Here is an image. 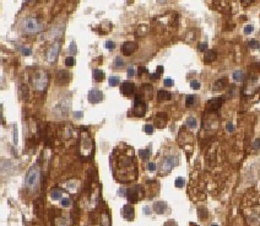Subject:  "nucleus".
<instances>
[{
  "instance_id": "obj_1",
  "label": "nucleus",
  "mask_w": 260,
  "mask_h": 226,
  "mask_svg": "<svg viewBox=\"0 0 260 226\" xmlns=\"http://www.w3.org/2000/svg\"><path fill=\"white\" fill-rule=\"evenodd\" d=\"M112 165L113 175L120 182H130L138 176L134 149L127 144H120L113 150Z\"/></svg>"
},
{
  "instance_id": "obj_2",
  "label": "nucleus",
  "mask_w": 260,
  "mask_h": 226,
  "mask_svg": "<svg viewBox=\"0 0 260 226\" xmlns=\"http://www.w3.org/2000/svg\"><path fill=\"white\" fill-rule=\"evenodd\" d=\"M79 154L84 160H90L93 155V143L87 128H80V137H79Z\"/></svg>"
},
{
  "instance_id": "obj_3",
  "label": "nucleus",
  "mask_w": 260,
  "mask_h": 226,
  "mask_svg": "<svg viewBox=\"0 0 260 226\" xmlns=\"http://www.w3.org/2000/svg\"><path fill=\"white\" fill-rule=\"evenodd\" d=\"M39 176H41L39 167L38 166H32L25 176V187L29 188V189L36 188V186L38 184V181H39Z\"/></svg>"
},
{
  "instance_id": "obj_4",
  "label": "nucleus",
  "mask_w": 260,
  "mask_h": 226,
  "mask_svg": "<svg viewBox=\"0 0 260 226\" xmlns=\"http://www.w3.org/2000/svg\"><path fill=\"white\" fill-rule=\"evenodd\" d=\"M21 27H22V31L26 33H36L41 31L42 26H41V22L36 17H26L22 21Z\"/></svg>"
},
{
  "instance_id": "obj_5",
  "label": "nucleus",
  "mask_w": 260,
  "mask_h": 226,
  "mask_svg": "<svg viewBox=\"0 0 260 226\" xmlns=\"http://www.w3.org/2000/svg\"><path fill=\"white\" fill-rule=\"evenodd\" d=\"M178 164V159L177 156H166L159 165V175H167L171 170L173 169V166H175Z\"/></svg>"
},
{
  "instance_id": "obj_6",
  "label": "nucleus",
  "mask_w": 260,
  "mask_h": 226,
  "mask_svg": "<svg viewBox=\"0 0 260 226\" xmlns=\"http://www.w3.org/2000/svg\"><path fill=\"white\" fill-rule=\"evenodd\" d=\"M33 85L36 87V90L38 91H43L48 85V74L45 71H37L33 76Z\"/></svg>"
},
{
  "instance_id": "obj_7",
  "label": "nucleus",
  "mask_w": 260,
  "mask_h": 226,
  "mask_svg": "<svg viewBox=\"0 0 260 226\" xmlns=\"http://www.w3.org/2000/svg\"><path fill=\"white\" fill-rule=\"evenodd\" d=\"M127 198L130 203H138L140 199L144 198V189L141 186H134L131 188H128L127 191Z\"/></svg>"
},
{
  "instance_id": "obj_8",
  "label": "nucleus",
  "mask_w": 260,
  "mask_h": 226,
  "mask_svg": "<svg viewBox=\"0 0 260 226\" xmlns=\"http://www.w3.org/2000/svg\"><path fill=\"white\" fill-rule=\"evenodd\" d=\"M146 112V103L144 99L141 97V95H136L135 101H134V106H133V114L136 117H143Z\"/></svg>"
},
{
  "instance_id": "obj_9",
  "label": "nucleus",
  "mask_w": 260,
  "mask_h": 226,
  "mask_svg": "<svg viewBox=\"0 0 260 226\" xmlns=\"http://www.w3.org/2000/svg\"><path fill=\"white\" fill-rule=\"evenodd\" d=\"M88 101L91 102V103H100V102H102V100L104 99V95H103V92H102L101 90H98V89H92L90 92H88Z\"/></svg>"
},
{
  "instance_id": "obj_10",
  "label": "nucleus",
  "mask_w": 260,
  "mask_h": 226,
  "mask_svg": "<svg viewBox=\"0 0 260 226\" xmlns=\"http://www.w3.org/2000/svg\"><path fill=\"white\" fill-rule=\"evenodd\" d=\"M225 102V99L223 97H214V99H210L206 103V110L209 111H217L222 103Z\"/></svg>"
},
{
  "instance_id": "obj_11",
  "label": "nucleus",
  "mask_w": 260,
  "mask_h": 226,
  "mask_svg": "<svg viewBox=\"0 0 260 226\" xmlns=\"http://www.w3.org/2000/svg\"><path fill=\"white\" fill-rule=\"evenodd\" d=\"M59 49H60V43L59 42L54 43V44L48 49V52H47V59H48V62L53 63V62L58 58Z\"/></svg>"
},
{
  "instance_id": "obj_12",
  "label": "nucleus",
  "mask_w": 260,
  "mask_h": 226,
  "mask_svg": "<svg viewBox=\"0 0 260 226\" xmlns=\"http://www.w3.org/2000/svg\"><path fill=\"white\" fill-rule=\"evenodd\" d=\"M136 48H138V43L136 42H124L122 44V52H123L124 56L133 54Z\"/></svg>"
},
{
  "instance_id": "obj_13",
  "label": "nucleus",
  "mask_w": 260,
  "mask_h": 226,
  "mask_svg": "<svg viewBox=\"0 0 260 226\" xmlns=\"http://www.w3.org/2000/svg\"><path fill=\"white\" fill-rule=\"evenodd\" d=\"M122 214H123V216H124L127 220H129V221L134 220V218H135L134 208H133L130 204H125V205L123 207V209H122Z\"/></svg>"
},
{
  "instance_id": "obj_14",
  "label": "nucleus",
  "mask_w": 260,
  "mask_h": 226,
  "mask_svg": "<svg viewBox=\"0 0 260 226\" xmlns=\"http://www.w3.org/2000/svg\"><path fill=\"white\" fill-rule=\"evenodd\" d=\"M70 79H71V75L65 70H59L58 74H57V80H58L59 85L68 84Z\"/></svg>"
},
{
  "instance_id": "obj_15",
  "label": "nucleus",
  "mask_w": 260,
  "mask_h": 226,
  "mask_svg": "<svg viewBox=\"0 0 260 226\" xmlns=\"http://www.w3.org/2000/svg\"><path fill=\"white\" fill-rule=\"evenodd\" d=\"M120 91L124 96H130L135 92V85L133 83H124L120 86Z\"/></svg>"
},
{
  "instance_id": "obj_16",
  "label": "nucleus",
  "mask_w": 260,
  "mask_h": 226,
  "mask_svg": "<svg viewBox=\"0 0 260 226\" xmlns=\"http://www.w3.org/2000/svg\"><path fill=\"white\" fill-rule=\"evenodd\" d=\"M153 212L157 213V214H163L167 210V204L164 202H155L153 203Z\"/></svg>"
},
{
  "instance_id": "obj_17",
  "label": "nucleus",
  "mask_w": 260,
  "mask_h": 226,
  "mask_svg": "<svg viewBox=\"0 0 260 226\" xmlns=\"http://www.w3.org/2000/svg\"><path fill=\"white\" fill-rule=\"evenodd\" d=\"M157 99H159V101H168V100L172 99V94L166 90H159Z\"/></svg>"
},
{
  "instance_id": "obj_18",
  "label": "nucleus",
  "mask_w": 260,
  "mask_h": 226,
  "mask_svg": "<svg viewBox=\"0 0 260 226\" xmlns=\"http://www.w3.org/2000/svg\"><path fill=\"white\" fill-rule=\"evenodd\" d=\"M216 52L215 51H210V49H207L206 52H205V56H204V59H205V62L206 63H210V62H214L215 59H216Z\"/></svg>"
},
{
  "instance_id": "obj_19",
  "label": "nucleus",
  "mask_w": 260,
  "mask_h": 226,
  "mask_svg": "<svg viewBox=\"0 0 260 226\" xmlns=\"http://www.w3.org/2000/svg\"><path fill=\"white\" fill-rule=\"evenodd\" d=\"M92 76H93L95 81L101 83L102 80L104 79V73L102 70H100V69H93V71H92Z\"/></svg>"
},
{
  "instance_id": "obj_20",
  "label": "nucleus",
  "mask_w": 260,
  "mask_h": 226,
  "mask_svg": "<svg viewBox=\"0 0 260 226\" xmlns=\"http://www.w3.org/2000/svg\"><path fill=\"white\" fill-rule=\"evenodd\" d=\"M226 85H227V79H226V78L218 79L216 83H215V85H214V89H215V90H221V89L225 87Z\"/></svg>"
},
{
  "instance_id": "obj_21",
  "label": "nucleus",
  "mask_w": 260,
  "mask_h": 226,
  "mask_svg": "<svg viewBox=\"0 0 260 226\" xmlns=\"http://www.w3.org/2000/svg\"><path fill=\"white\" fill-rule=\"evenodd\" d=\"M150 154H151V151H150L148 149H141V150H139V155H140V157H141L143 160L150 159Z\"/></svg>"
},
{
  "instance_id": "obj_22",
  "label": "nucleus",
  "mask_w": 260,
  "mask_h": 226,
  "mask_svg": "<svg viewBox=\"0 0 260 226\" xmlns=\"http://www.w3.org/2000/svg\"><path fill=\"white\" fill-rule=\"evenodd\" d=\"M50 197L53 199H61L63 198V192L60 189H53L50 192Z\"/></svg>"
},
{
  "instance_id": "obj_23",
  "label": "nucleus",
  "mask_w": 260,
  "mask_h": 226,
  "mask_svg": "<svg viewBox=\"0 0 260 226\" xmlns=\"http://www.w3.org/2000/svg\"><path fill=\"white\" fill-rule=\"evenodd\" d=\"M232 78L234 81H242V78H243V73L242 70H236L232 74Z\"/></svg>"
},
{
  "instance_id": "obj_24",
  "label": "nucleus",
  "mask_w": 260,
  "mask_h": 226,
  "mask_svg": "<svg viewBox=\"0 0 260 226\" xmlns=\"http://www.w3.org/2000/svg\"><path fill=\"white\" fill-rule=\"evenodd\" d=\"M102 226H111V220H109V216L107 213H104L102 215Z\"/></svg>"
},
{
  "instance_id": "obj_25",
  "label": "nucleus",
  "mask_w": 260,
  "mask_h": 226,
  "mask_svg": "<svg viewBox=\"0 0 260 226\" xmlns=\"http://www.w3.org/2000/svg\"><path fill=\"white\" fill-rule=\"evenodd\" d=\"M187 126L189 128H195L198 126V122H196V119L194 117H189L188 119H187Z\"/></svg>"
},
{
  "instance_id": "obj_26",
  "label": "nucleus",
  "mask_w": 260,
  "mask_h": 226,
  "mask_svg": "<svg viewBox=\"0 0 260 226\" xmlns=\"http://www.w3.org/2000/svg\"><path fill=\"white\" fill-rule=\"evenodd\" d=\"M184 184H185V180H184L183 177H178V178L174 181V186H175L177 188H183Z\"/></svg>"
},
{
  "instance_id": "obj_27",
  "label": "nucleus",
  "mask_w": 260,
  "mask_h": 226,
  "mask_svg": "<svg viewBox=\"0 0 260 226\" xmlns=\"http://www.w3.org/2000/svg\"><path fill=\"white\" fill-rule=\"evenodd\" d=\"M64 63H65L66 67H74L75 65V58L74 56H66Z\"/></svg>"
},
{
  "instance_id": "obj_28",
  "label": "nucleus",
  "mask_w": 260,
  "mask_h": 226,
  "mask_svg": "<svg viewBox=\"0 0 260 226\" xmlns=\"http://www.w3.org/2000/svg\"><path fill=\"white\" fill-rule=\"evenodd\" d=\"M108 84L111 85V86H117V85L119 84V78L118 76H111L108 79Z\"/></svg>"
},
{
  "instance_id": "obj_29",
  "label": "nucleus",
  "mask_w": 260,
  "mask_h": 226,
  "mask_svg": "<svg viewBox=\"0 0 260 226\" xmlns=\"http://www.w3.org/2000/svg\"><path fill=\"white\" fill-rule=\"evenodd\" d=\"M194 103H195V96L189 95L188 97H187V101H185V106H187V107H190V106H193Z\"/></svg>"
},
{
  "instance_id": "obj_30",
  "label": "nucleus",
  "mask_w": 260,
  "mask_h": 226,
  "mask_svg": "<svg viewBox=\"0 0 260 226\" xmlns=\"http://www.w3.org/2000/svg\"><path fill=\"white\" fill-rule=\"evenodd\" d=\"M114 67L116 68H122V67H124V60L120 58V56H117L116 60H114Z\"/></svg>"
},
{
  "instance_id": "obj_31",
  "label": "nucleus",
  "mask_w": 260,
  "mask_h": 226,
  "mask_svg": "<svg viewBox=\"0 0 260 226\" xmlns=\"http://www.w3.org/2000/svg\"><path fill=\"white\" fill-rule=\"evenodd\" d=\"M144 130H145V133H146V134H152L155 129H153V126H151V124H146V126L144 127Z\"/></svg>"
},
{
  "instance_id": "obj_32",
  "label": "nucleus",
  "mask_w": 260,
  "mask_h": 226,
  "mask_svg": "<svg viewBox=\"0 0 260 226\" xmlns=\"http://www.w3.org/2000/svg\"><path fill=\"white\" fill-rule=\"evenodd\" d=\"M249 47H250V48H253V49H257V48H259L258 41H257V40H250V41H249Z\"/></svg>"
},
{
  "instance_id": "obj_33",
  "label": "nucleus",
  "mask_w": 260,
  "mask_h": 226,
  "mask_svg": "<svg viewBox=\"0 0 260 226\" xmlns=\"http://www.w3.org/2000/svg\"><path fill=\"white\" fill-rule=\"evenodd\" d=\"M60 204H61V207H69L70 205V199L69 198H61Z\"/></svg>"
},
{
  "instance_id": "obj_34",
  "label": "nucleus",
  "mask_w": 260,
  "mask_h": 226,
  "mask_svg": "<svg viewBox=\"0 0 260 226\" xmlns=\"http://www.w3.org/2000/svg\"><path fill=\"white\" fill-rule=\"evenodd\" d=\"M190 86H191V89H194V90H199V89H200V83L196 81V80H193V81L190 83Z\"/></svg>"
},
{
  "instance_id": "obj_35",
  "label": "nucleus",
  "mask_w": 260,
  "mask_h": 226,
  "mask_svg": "<svg viewBox=\"0 0 260 226\" xmlns=\"http://www.w3.org/2000/svg\"><path fill=\"white\" fill-rule=\"evenodd\" d=\"M20 49H21V52H22L23 56H31V53H32L31 49H29V48H26V47H21Z\"/></svg>"
},
{
  "instance_id": "obj_36",
  "label": "nucleus",
  "mask_w": 260,
  "mask_h": 226,
  "mask_svg": "<svg viewBox=\"0 0 260 226\" xmlns=\"http://www.w3.org/2000/svg\"><path fill=\"white\" fill-rule=\"evenodd\" d=\"M253 31H254V27H253L252 25H247L246 27H244V33H246V35H250Z\"/></svg>"
},
{
  "instance_id": "obj_37",
  "label": "nucleus",
  "mask_w": 260,
  "mask_h": 226,
  "mask_svg": "<svg viewBox=\"0 0 260 226\" xmlns=\"http://www.w3.org/2000/svg\"><path fill=\"white\" fill-rule=\"evenodd\" d=\"M198 49L199 51H207V43L206 42H202V43H199V46H198Z\"/></svg>"
},
{
  "instance_id": "obj_38",
  "label": "nucleus",
  "mask_w": 260,
  "mask_h": 226,
  "mask_svg": "<svg viewBox=\"0 0 260 226\" xmlns=\"http://www.w3.org/2000/svg\"><path fill=\"white\" fill-rule=\"evenodd\" d=\"M114 47H116V44L113 41H107L106 42V48L107 49H114Z\"/></svg>"
},
{
  "instance_id": "obj_39",
  "label": "nucleus",
  "mask_w": 260,
  "mask_h": 226,
  "mask_svg": "<svg viewBox=\"0 0 260 226\" xmlns=\"http://www.w3.org/2000/svg\"><path fill=\"white\" fill-rule=\"evenodd\" d=\"M164 86L166 87H171V86H173V80L172 79H169V78H167V79H164Z\"/></svg>"
},
{
  "instance_id": "obj_40",
  "label": "nucleus",
  "mask_w": 260,
  "mask_h": 226,
  "mask_svg": "<svg viewBox=\"0 0 260 226\" xmlns=\"http://www.w3.org/2000/svg\"><path fill=\"white\" fill-rule=\"evenodd\" d=\"M147 170L151 171V172L156 171V164H155V162H148V164H147Z\"/></svg>"
},
{
  "instance_id": "obj_41",
  "label": "nucleus",
  "mask_w": 260,
  "mask_h": 226,
  "mask_svg": "<svg viewBox=\"0 0 260 226\" xmlns=\"http://www.w3.org/2000/svg\"><path fill=\"white\" fill-rule=\"evenodd\" d=\"M157 118H161L162 121H163V119L167 121V119H168V116H167V113L159 112V113H157Z\"/></svg>"
},
{
  "instance_id": "obj_42",
  "label": "nucleus",
  "mask_w": 260,
  "mask_h": 226,
  "mask_svg": "<svg viewBox=\"0 0 260 226\" xmlns=\"http://www.w3.org/2000/svg\"><path fill=\"white\" fill-rule=\"evenodd\" d=\"M136 75V70L134 69V68H129L128 69V76L129 78H133V76H135Z\"/></svg>"
},
{
  "instance_id": "obj_43",
  "label": "nucleus",
  "mask_w": 260,
  "mask_h": 226,
  "mask_svg": "<svg viewBox=\"0 0 260 226\" xmlns=\"http://www.w3.org/2000/svg\"><path fill=\"white\" fill-rule=\"evenodd\" d=\"M69 51H70L71 53H76V44H75V42H71V43H70Z\"/></svg>"
},
{
  "instance_id": "obj_44",
  "label": "nucleus",
  "mask_w": 260,
  "mask_h": 226,
  "mask_svg": "<svg viewBox=\"0 0 260 226\" xmlns=\"http://www.w3.org/2000/svg\"><path fill=\"white\" fill-rule=\"evenodd\" d=\"M226 129H227V132H233V129H234V127H233V124H232L231 122H228L227 124H226Z\"/></svg>"
},
{
  "instance_id": "obj_45",
  "label": "nucleus",
  "mask_w": 260,
  "mask_h": 226,
  "mask_svg": "<svg viewBox=\"0 0 260 226\" xmlns=\"http://www.w3.org/2000/svg\"><path fill=\"white\" fill-rule=\"evenodd\" d=\"M253 148H254V149H258V148H260V139H257V140L253 143Z\"/></svg>"
},
{
  "instance_id": "obj_46",
  "label": "nucleus",
  "mask_w": 260,
  "mask_h": 226,
  "mask_svg": "<svg viewBox=\"0 0 260 226\" xmlns=\"http://www.w3.org/2000/svg\"><path fill=\"white\" fill-rule=\"evenodd\" d=\"M74 116H75V118L80 119V118H82V112H81V111H77V112L74 113Z\"/></svg>"
},
{
  "instance_id": "obj_47",
  "label": "nucleus",
  "mask_w": 260,
  "mask_h": 226,
  "mask_svg": "<svg viewBox=\"0 0 260 226\" xmlns=\"http://www.w3.org/2000/svg\"><path fill=\"white\" fill-rule=\"evenodd\" d=\"M163 226H177V224L174 221H172V220H169V221H167Z\"/></svg>"
},
{
  "instance_id": "obj_48",
  "label": "nucleus",
  "mask_w": 260,
  "mask_h": 226,
  "mask_svg": "<svg viewBox=\"0 0 260 226\" xmlns=\"http://www.w3.org/2000/svg\"><path fill=\"white\" fill-rule=\"evenodd\" d=\"M159 78V73H155V74H151V79H153V80H157Z\"/></svg>"
},
{
  "instance_id": "obj_49",
  "label": "nucleus",
  "mask_w": 260,
  "mask_h": 226,
  "mask_svg": "<svg viewBox=\"0 0 260 226\" xmlns=\"http://www.w3.org/2000/svg\"><path fill=\"white\" fill-rule=\"evenodd\" d=\"M144 213L146 214V215H148V214L151 213V209H150V207H145V208H144Z\"/></svg>"
},
{
  "instance_id": "obj_50",
  "label": "nucleus",
  "mask_w": 260,
  "mask_h": 226,
  "mask_svg": "<svg viewBox=\"0 0 260 226\" xmlns=\"http://www.w3.org/2000/svg\"><path fill=\"white\" fill-rule=\"evenodd\" d=\"M143 73H146V68H144V67H140V68H139V75H141Z\"/></svg>"
},
{
  "instance_id": "obj_51",
  "label": "nucleus",
  "mask_w": 260,
  "mask_h": 226,
  "mask_svg": "<svg viewBox=\"0 0 260 226\" xmlns=\"http://www.w3.org/2000/svg\"><path fill=\"white\" fill-rule=\"evenodd\" d=\"M162 71H163V67H162V65H159V67H157V73L161 74Z\"/></svg>"
},
{
  "instance_id": "obj_52",
  "label": "nucleus",
  "mask_w": 260,
  "mask_h": 226,
  "mask_svg": "<svg viewBox=\"0 0 260 226\" xmlns=\"http://www.w3.org/2000/svg\"><path fill=\"white\" fill-rule=\"evenodd\" d=\"M190 226H198V225H196V224H193V223H191V224H190Z\"/></svg>"
},
{
  "instance_id": "obj_53",
  "label": "nucleus",
  "mask_w": 260,
  "mask_h": 226,
  "mask_svg": "<svg viewBox=\"0 0 260 226\" xmlns=\"http://www.w3.org/2000/svg\"><path fill=\"white\" fill-rule=\"evenodd\" d=\"M210 226H218V225H216V224H214V225H210Z\"/></svg>"
}]
</instances>
